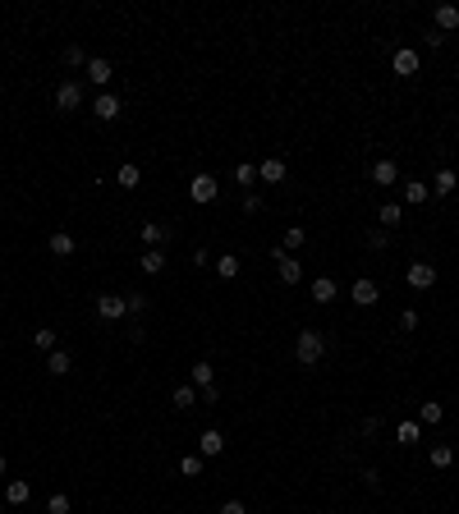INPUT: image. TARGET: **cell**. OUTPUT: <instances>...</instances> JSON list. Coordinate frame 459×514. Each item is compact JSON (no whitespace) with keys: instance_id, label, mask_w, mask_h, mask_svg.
<instances>
[{"instance_id":"cell-1","label":"cell","mask_w":459,"mask_h":514,"mask_svg":"<svg viewBox=\"0 0 459 514\" xmlns=\"http://www.w3.org/2000/svg\"><path fill=\"white\" fill-rule=\"evenodd\" d=\"M294 354H299V363H303V367H317L321 354H326V340H321V331H299V340H294Z\"/></svg>"},{"instance_id":"cell-2","label":"cell","mask_w":459,"mask_h":514,"mask_svg":"<svg viewBox=\"0 0 459 514\" xmlns=\"http://www.w3.org/2000/svg\"><path fill=\"white\" fill-rule=\"evenodd\" d=\"M129 313V299L124 294H97V317L101 321H120Z\"/></svg>"},{"instance_id":"cell-3","label":"cell","mask_w":459,"mask_h":514,"mask_svg":"<svg viewBox=\"0 0 459 514\" xmlns=\"http://www.w3.org/2000/svg\"><path fill=\"white\" fill-rule=\"evenodd\" d=\"M216 193H221V184H216L212 175H193V180H188V197H193L198 207H207V202H216Z\"/></svg>"},{"instance_id":"cell-4","label":"cell","mask_w":459,"mask_h":514,"mask_svg":"<svg viewBox=\"0 0 459 514\" xmlns=\"http://www.w3.org/2000/svg\"><path fill=\"white\" fill-rule=\"evenodd\" d=\"M275 271H280V280H285V285H299V280H303V267H299V257H290L285 253V248H275Z\"/></svg>"},{"instance_id":"cell-5","label":"cell","mask_w":459,"mask_h":514,"mask_svg":"<svg viewBox=\"0 0 459 514\" xmlns=\"http://www.w3.org/2000/svg\"><path fill=\"white\" fill-rule=\"evenodd\" d=\"M404 280H409V289H432L436 285V267H432V262H409Z\"/></svg>"},{"instance_id":"cell-6","label":"cell","mask_w":459,"mask_h":514,"mask_svg":"<svg viewBox=\"0 0 459 514\" xmlns=\"http://www.w3.org/2000/svg\"><path fill=\"white\" fill-rule=\"evenodd\" d=\"M390 64H395V74H399V78H413L418 69H423V60H418V51H413V46H399Z\"/></svg>"},{"instance_id":"cell-7","label":"cell","mask_w":459,"mask_h":514,"mask_svg":"<svg viewBox=\"0 0 459 514\" xmlns=\"http://www.w3.org/2000/svg\"><path fill=\"white\" fill-rule=\"evenodd\" d=\"M349 299H353V303H358V308H372V303L382 299V289H377V280H367V276H363V280H353V289H349Z\"/></svg>"},{"instance_id":"cell-8","label":"cell","mask_w":459,"mask_h":514,"mask_svg":"<svg viewBox=\"0 0 459 514\" xmlns=\"http://www.w3.org/2000/svg\"><path fill=\"white\" fill-rule=\"evenodd\" d=\"M92 115H97V120H120V97H115V92H101V97L92 101Z\"/></svg>"},{"instance_id":"cell-9","label":"cell","mask_w":459,"mask_h":514,"mask_svg":"<svg viewBox=\"0 0 459 514\" xmlns=\"http://www.w3.org/2000/svg\"><path fill=\"white\" fill-rule=\"evenodd\" d=\"M198 450H202V459H216V454L225 450V432H216V427H207L198 437Z\"/></svg>"},{"instance_id":"cell-10","label":"cell","mask_w":459,"mask_h":514,"mask_svg":"<svg viewBox=\"0 0 459 514\" xmlns=\"http://www.w3.org/2000/svg\"><path fill=\"white\" fill-rule=\"evenodd\" d=\"M55 106L60 110H78L83 106V88H78V83H60V88H55Z\"/></svg>"},{"instance_id":"cell-11","label":"cell","mask_w":459,"mask_h":514,"mask_svg":"<svg viewBox=\"0 0 459 514\" xmlns=\"http://www.w3.org/2000/svg\"><path fill=\"white\" fill-rule=\"evenodd\" d=\"M258 180L262 184H280L285 180V161H280V156H266V161L258 166Z\"/></svg>"},{"instance_id":"cell-12","label":"cell","mask_w":459,"mask_h":514,"mask_svg":"<svg viewBox=\"0 0 459 514\" xmlns=\"http://www.w3.org/2000/svg\"><path fill=\"white\" fill-rule=\"evenodd\" d=\"M455 184H459V175H455L450 166H445V170H436V180H432L427 188H432L436 197H450V193H455Z\"/></svg>"},{"instance_id":"cell-13","label":"cell","mask_w":459,"mask_h":514,"mask_svg":"<svg viewBox=\"0 0 459 514\" xmlns=\"http://www.w3.org/2000/svg\"><path fill=\"white\" fill-rule=\"evenodd\" d=\"M88 78L97 83V88H106L110 78H115V69H110V60H101V56H92V60H88Z\"/></svg>"},{"instance_id":"cell-14","label":"cell","mask_w":459,"mask_h":514,"mask_svg":"<svg viewBox=\"0 0 459 514\" xmlns=\"http://www.w3.org/2000/svg\"><path fill=\"white\" fill-rule=\"evenodd\" d=\"M395 180H399V166L382 156V161L372 166V184H377V188H386V184H395Z\"/></svg>"},{"instance_id":"cell-15","label":"cell","mask_w":459,"mask_h":514,"mask_svg":"<svg viewBox=\"0 0 459 514\" xmlns=\"http://www.w3.org/2000/svg\"><path fill=\"white\" fill-rule=\"evenodd\" d=\"M46 248H51V257H74V248H78V243H74V234H64V230H55Z\"/></svg>"},{"instance_id":"cell-16","label":"cell","mask_w":459,"mask_h":514,"mask_svg":"<svg viewBox=\"0 0 459 514\" xmlns=\"http://www.w3.org/2000/svg\"><path fill=\"white\" fill-rule=\"evenodd\" d=\"M32 487L23 482V478H10V487H5V505H28Z\"/></svg>"},{"instance_id":"cell-17","label":"cell","mask_w":459,"mask_h":514,"mask_svg":"<svg viewBox=\"0 0 459 514\" xmlns=\"http://www.w3.org/2000/svg\"><path fill=\"white\" fill-rule=\"evenodd\" d=\"M432 19H436V32H455L459 28V10L455 5H436V14Z\"/></svg>"},{"instance_id":"cell-18","label":"cell","mask_w":459,"mask_h":514,"mask_svg":"<svg viewBox=\"0 0 459 514\" xmlns=\"http://www.w3.org/2000/svg\"><path fill=\"white\" fill-rule=\"evenodd\" d=\"M336 294H340V289H336L331 276H317V280H312V303H331Z\"/></svg>"},{"instance_id":"cell-19","label":"cell","mask_w":459,"mask_h":514,"mask_svg":"<svg viewBox=\"0 0 459 514\" xmlns=\"http://www.w3.org/2000/svg\"><path fill=\"white\" fill-rule=\"evenodd\" d=\"M399 221H404V207H399V202H386L382 212H377V225L382 230H395Z\"/></svg>"},{"instance_id":"cell-20","label":"cell","mask_w":459,"mask_h":514,"mask_svg":"<svg viewBox=\"0 0 459 514\" xmlns=\"http://www.w3.org/2000/svg\"><path fill=\"white\" fill-rule=\"evenodd\" d=\"M69 367H74V358H69L64 349H51V358H46V372H51V377H64Z\"/></svg>"},{"instance_id":"cell-21","label":"cell","mask_w":459,"mask_h":514,"mask_svg":"<svg viewBox=\"0 0 459 514\" xmlns=\"http://www.w3.org/2000/svg\"><path fill=\"white\" fill-rule=\"evenodd\" d=\"M427 197H432V188H427V184H418V180H409V184H404V202H409V207H423Z\"/></svg>"},{"instance_id":"cell-22","label":"cell","mask_w":459,"mask_h":514,"mask_svg":"<svg viewBox=\"0 0 459 514\" xmlns=\"http://www.w3.org/2000/svg\"><path fill=\"white\" fill-rule=\"evenodd\" d=\"M166 234H170V230L156 225V221H147V225H142V243H147V248H161V243H166Z\"/></svg>"},{"instance_id":"cell-23","label":"cell","mask_w":459,"mask_h":514,"mask_svg":"<svg viewBox=\"0 0 459 514\" xmlns=\"http://www.w3.org/2000/svg\"><path fill=\"white\" fill-rule=\"evenodd\" d=\"M170 404H175V408H193V404H198V391H193V386H175Z\"/></svg>"},{"instance_id":"cell-24","label":"cell","mask_w":459,"mask_h":514,"mask_svg":"<svg viewBox=\"0 0 459 514\" xmlns=\"http://www.w3.org/2000/svg\"><path fill=\"white\" fill-rule=\"evenodd\" d=\"M395 437H399V445H413V441H423V423H413L409 418V423H399Z\"/></svg>"},{"instance_id":"cell-25","label":"cell","mask_w":459,"mask_h":514,"mask_svg":"<svg viewBox=\"0 0 459 514\" xmlns=\"http://www.w3.org/2000/svg\"><path fill=\"white\" fill-rule=\"evenodd\" d=\"M115 180H120V188H138V180H142V170H138L134 161H124V166H120V175H115Z\"/></svg>"},{"instance_id":"cell-26","label":"cell","mask_w":459,"mask_h":514,"mask_svg":"<svg viewBox=\"0 0 459 514\" xmlns=\"http://www.w3.org/2000/svg\"><path fill=\"white\" fill-rule=\"evenodd\" d=\"M193 386H198V391L216 386V372H212V363H193Z\"/></svg>"},{"instance_id":"cell-27","label":"cell","mask_w":459,"mask_h":514,"mask_svg":"<svg viewBox=\"0 0 459 514\" xmlns=\"http://www.w3.org/2000/svg\"><path fill=\"white\" fill-rule=\"evenodd\" d=\"M142 271H147V276L166 271V257H161V248H147V253H142Z\"/></svg>"},{"instance_id":"cell-28","label":"cell","mask_w":459,"mask_h":514,"mask_svg":"<svg viewBox=\"0 0 459 514\" xmlns=\"http://www.w3.org/2000/svg\"><path fill=\"white\" fill-rule=\"evenodd\" d=\"M216 276H221V280H234V276H239V257H216Z\"/></svg>"},{"instance_id":"cell-29","label":"cell","mask_w":459,"mask_h":514,"mask_svg":"<svg viewBox=\"0 0 459 514\" xmlns=\"http://www.w3.org/2000/svg\"><path fill=\"white\" fill-rule=\"evenodd\" d=\"M445 418V408L436 404V400H427V404H418V423H441Z\"/></svg>"},{"instance_id":"cell-30","label":"cell","mask_w":459,"mask_h":514,"mask_svg":"<svg viewBox=\"0 0 459 514\" xmlns=\"http://www.w3.org/2000/svg\"><path fill=\"white\" fill-rule=\"evenodd\" d=\"M455 464V450L450 445H432V469H450Z\"/></svg>"},{"instance_id":"cell-31","label":"cell","mask_w":459,"mask_h":514,"mask_svg":"<svg viewBox=\"0 0 459 514\" xmlns=\"http://www.w3.org/2000/svg\"><path fill=\"white\" fill-rule=\"evenodd\" d=\"M179 473H184V478H202V454H184Z\"/></svg>"},{"instance_id":"cell-32","label":"cell","mask_w":459,"mask_h":514,"mask_svg":"<svg viewBox=\"0 0 459 514\" xmlns=\"http://www.w3.org/2000/svg\"><path fill=\"white\" fill-rule=\"evenodd\" d=\"M303 239H308L303 225H290V230H285V243H280V248H285V253H294V248H303Z\"/></svg>"},{"instance_id":"cell-33","label":"cell","mask_w":459,"mask_h":514,"mask_svg":"<svg viewBox=\"0 0 459 514\" xmlns=\"http://www.w3.org/2000/svg\"><path fill=\"white\" fill-rule=\"evenodd\" d=\"M32 345L51 354V349H55V331H51V326H42V331H32Z\"/></svg>"},{"instance_id":"cell-34","label":"cell","mask_w":459,"mask_h":514,"mask_svg":"<svg viewBox=\"0 0 459 514\" xmlns=\"http://www.w3.org/2000/svg\"><path fill=\"white\" fill-rule=\"evenodd\" d=\"M46 514H69V496H64V491H55V496L46 500Z\"/></svg>"},{"instance_id":"cell-35","label":"cell","mask_w":459,"mask_h":514,"mask_svg":"<svg viewBox=\"0 0 459 514\" xmlns=\"http://www.w3.org/2000/svg\"><path fill=\"white\" fill-rule=\"evenodd\" d=\"M367 243H372V248H377V253H382L386 243H390V234H386V230H372V234H367Z\"/></svg>"},{"instance_id":"cell-36","label":"cell","mask_w":459,"mask_h":514,"mask_svg":"<svg viewBox=\"0 0 459 514\" xmlns=\"http://www.w3.org/2000/svg\"><path fill=\"white\" fill-rule=\"evenodd\" d=\"M399 326H404V331H418V313L404 308V313H399Z\"/></svg>"},{"instance_id":"cell-37","label":"cell","mask_w":459,"mask_h":514,"mask_svg":"<svg viewBox=\"0 0 459 514\" xmlns=\"http://www.w3.org/2000/svg\"><path fill=\"white\" fill-rule=\"evenodd\" d=\"M234 180H239V184H253V180H258V166H239V170H234Z\"/></svg>"},{"instance_id":"cell-38","label":"cell","mask_w":459,"mask_h":514,"mask_svg":"<svg viewBox=\"0 0 459 514\" xmlns=\"http://www.w3.org/2000/svg\"><path fill=\"white\" fill-rule=\"evenodd\" d=\"M64 64H83V46H64Z\"/></svg>"},{"instance_id":"cell-39","label":"cell","mask_w":459,"mask_h":514,"mask_svg":"<svg viewBox=\"0 0 459 514\" xmlns=\"http://www.w3.org/2000/svg\"><path fill=\"white\" fill-rule=\"evenodd\" d=\"M129 313H147V294H129Z\"/></svg>"},{"instance_id":"cell-40","label":"cell","mask_w":459,"mask_h":514,"mask_svg":"<svg viewBox=\"0 0 459 514\" xmlns=\"http://www.w3.org/2000/svg\"><path fill=\"white\" fill-rule=\"evenodd\" d=\"M244 212H248V216L262 212V197H258V193H248V197H244Z\"/></svg>"},{"instance_id":"cell-41","label":"cell","mask_w":459,"mask_h":514,"mask_svg":"<svg viewBox=\"0 0 459 514\" xmlns=\"http://www.w3.org/2000/svg\"><path fill=\"white\" fill-rule=\"evenodd\" d=\"M221 514H248V510H244V500H225V505H221Z\"/></svg>"},{"instance_id":"cell-42","label":"cell","mask_w":459,"mask_h":514,"mask_svg":"<svg viewBox=\"0 0 459 514\" xmlns=\"http://www.w3.org/2000/svg\"><path fill=\"white\" fill-rule=\"evenodd\" d=\"M423 42H427V46H441V42H445V32H436V28H427V32H423Z\"/></svg>"},{"instance_id":"cell-43","label":"cell","mask_w":459,"mask_h":514,"mask_svg":"<svg viewBox=\"0 0 459 514\" xmlns=\"http://www.w3.org/2000/svg\"><path fill=\"white\" fill-rule=\"evenodd\" d=\"M0 478H5V454H0Z\"/></svg>"},{"instance_id":"cell-44","label":"cell","mask_w":459,"mask_h":514,"mask_svg":"<svg viewBox=\"0 0 459 514\" xmlns=\"http://www.w3.org/2000/svg\"><path fill=\"white\" fill-rule=\"evenodd\" d=\"M0 97H5V83H0Z\"/></svg>"},{"instance_id":"cell-45","label":"cell","mask_w":459,"mask_h":514,"mask_svg":"<svg viewBox=\"0 0 459 514\" xmlns=\"http://www.w3.org/2000/svg\"><path fill=\"white\" fill-rule=\"evenodd\" d=\"M0 514H5V505H0Z\"/></svg>"}]
</instances>
